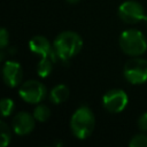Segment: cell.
I'll return each mask as SVG.
<instances>
[{"label": "cell", "instance_id": "obj_3", "mask_svg": "<svg viewBox=\"0 0 147 147\" xmlns=\"http://www.w3.org/2000/svg\"><path fill=\"white\" fill-rule=\"evenodd\" d=\"M119 47L125 54L132 57L140 56L147 51V40L141 31L129 29L121 33Z\"/></svg>", "mask_w": 147, "mask_h": 147}, {"label": "cell", "instance_id": "obj_4", "mask_svg": "<svg viewBox=\"0 0 147 147\" xmlns=\"http://www.w3.org/2000/svg\"><path fill=\"white\" fill-rule=\"evenodd\" d=\"M123 74L125 79L133 85L146 83L147 82V60L134 56L133 59L129 60L125 63Z\"/></svg>", "mask_w": 147, "mask_h": 147}, {"label": "cell", "instance_id": "obj_12", "mask_svg": "<svg viewBox=\"0 0 147 147\" xmlns=\"http://www.w3.org/2000/svg\"><path fill=\"white\" fill-rule=\"evenodd\" d=\"M55 62H56V60H54L52 57H40V61L37 67L38 76L41 78H46L47 76H49Z\"/></svg>", "mask_w": 147, "mask_h": 147}, {"label": "cell", "instance_id": "obj_8", "mask_svg": "<svg viewBox=\"0 0 147 147\" xmlns=\"http://www.w3.org/2000/svg\"><path fill=\"white\" fill-rule=\"evenodd\" d=\"M2 78L7 86H18L23 78V70L21 64L16 61H7L2 68Z\"/></svg>", "mask_w": 147, "mask_h": 147}, {"label": "cell", "instance_id": "obj_9", "mask_svg": "<svg viewBox=\"0 0 147 147\" xmlns=\"http://www.w3.org/2000/svg\"><path fill=\"white\" fill-rule=\"evenodd\" d=\"M29 47L32 53L40 55V57H52L54 60H57L54 46H52L44 36L32 37L29 41Z\"/></svg>", "mask_w": 147, "mask_h": 147}, {"label": "cell", "instance_id": "obj_14", "mask_svg": "<svg viewBox=\"0 0 147 147\" xmlns=\"http://www.w3.org/2000/svg\"><path fill=\"white\" fill-rule=\"evenodd\" d=\"M0 133H1V147H6L10 142L11 134H10L9 126L5 122L0 123Z\"/></svg>", "mask_w": 147, "mask_h": 147}, {"label": "cell", "instance_id": "obj_17", "mask_svg": "<svg viewBox=\"0 0 147 147\" xmlns=\"http://www.w3.org/2000/svg\"><path fill=\"white\" fill-rule=\"evenodd\" d=\"M8 42H9V33L5 28H2L0 31V47H1V49H5L8 45Z\"/></svg>", "mask_w": 147, "mask_h": 147}, {"label": "cell", "instance_id": "obj_15", "mask_svg": "<svg viewBox=\"0 0 147 147\" xmlns=\"http://www.w3.org/2000/svg\"><path fill=\"white\" fill-rule=\"evenodd\" d=\"M0 106H1V113H2V116H3V117L9 116V115L13 113L14 107H15L14 101H13L11 99H9V98H3V99L1 100Z\"/></svg>", "mask_w": 147, "mask_h": 147}, {"label": "cell", "instance_id": "obj_10", "mask_svg": "<svg viewBox=\"0 0 147 147\" xmlns=\"http://www.w3.org/2000/svg\"><path fill=\"white\" fill-rule=\"evenodd\" d=\"M36 118L33 115L26 111H20L13 118V130L18 136H25L33 131Z\"/></svg>", "mask_w": 147, "mask_h": 147}, {"label": "cell", "instance_id": "obj_6", "mask_svg": "<svg viewBox=\"0 0 147 147\" xmlns=\"http://www.w3.org/2000/svg\"><path fill=\"white\" fill-rule=\"evenodd\" d=\"M145 15L146 14L142 5L133 0L124 1L118 7V16L126 24H136L141 22L144 21Z\"/></svg>", "mask_w": 147, "mask_h": 147}, {"label": "cell", "instance_id": "obj_13", "mask_svg": "<svg viewBox=\"0 0 147 147\" xmlns=\"http://www.w3.org/2000/svg\"><path fill=\"white\" fill-rule=\"evenodd\" d=\"M32 115L34 116L36 121L42 123V122H46V121L49 118V116H51V110H49V108H48L47 106L38 103L37 107L33 109V114H32Z\"/></svg>", "mask_w": 147, "mask_h": 147}, {"label": "cell", "instance_id": "obj_11", "mask_svg": "<svg viewBox=\"0 0 147 147\" xmlns=\"http://www.w3.org/2000/svg\"><path fill=\"white\" fill-rule=\"evenodd\" d=\"M68 98H69V88L64 84L56 85L49 92V99L55 105H60V103L67 101Z\"/></svg>", "mask_w": 147, "mask_h": 147}, {"label": "cell", "instance_id": "obj_16", "mask_svg": "<svg viewBox=\"0 0 147 147\" xmlns=\"http://www.w3.org/2000/svg\"><path fill=\"white\" fill-rule=\"evenodd\" d=\"M130 147H147V136L144 133L136 134L129 142Z\"/></svg>", "mask_w": 147, "mask_h": 147}, {"label": "cell", "instance_id": "obj_5", "mask_svg": "<svg viewBox=\"0 0 147 147\" xmlns=\"http://www.w3.org/2000/svg\"><path fill=\"white\" fill-rule=\"evenodd\" d=\"M18 94L22 98V100H24L25 102L38 105L46 98L47 88L42 83L34 79H30L21 85L18 90Z\"/></svg>", "mask_w": 147, "mask_h": 147}, {"label": "cell", "instance_id": "obj_1", "mask_svg": "<svg viewBox=\"0 0 147 147\" xmlns=\"http://www.w3.org/2000/svg\"><path fill=\"white\" fill-rule=\"evenodd\" d=\"M53 46L57 59L62 62H69L71 57L76 56L80 52L83 47V40L77 32L63 31L55 38Z\"/></svg>", "mask_w": 147, "mask_h": 147}, {"label": "cell", "instance_id": "obj_7", "mask_svg": "<svg viewBox=\"0 0 147 147\" xmlns=\"http://www.w3.org/2000/svg\"><path fill=\"white\" fill-rule=\"evenodd\" d=\"M127 102H129L127 94L119 88L109 90L108 92L105 93L102 98V105L105 109L111 114H117L123 111L127 106Z\"/></svg>", "mask_w": 147, "mask_h": 147}, {"label": "cell", "instance_id": "obj_18", "mask_svg": "<svg viewBox=\"0 0 147 147\" xmlns=\"http://www.w3.org/2000/svg\"><path fill=\"white\" fill-rule=\"evenodd\" d=\"M138 127L142 132H147V113H144L139 118H138Z\"/></svg>", "mask_w": 147, "mask_h": 147}, {"label": "cell", "instance_id": "obj_19", "mask_svg": "<svg viewBox=\"0 0 147 147\" xmlns=\"http://www.w3.org/2000/svg\"><path fill=\"white\" fill-rule=\"evenodd\" d=\"M67 1H68L69 3H72V5H74V3H77V2H79L80 0H67Z\"/></svg>", "mask_w": 147, "mask_h": 147}, {"label": "cell", "instance_id": "obj_2", "mask_svg": "<svg viewBox=\"0 0 147 147\" xmlns=\"http://www.w3.org/2000/svg\"><path fill=\"white\" fill-rule=\"evenodd\" d=\"M95 125V118L93 111L87 106L79 107L71 116L70 129L74 136L80 140L88 138Z\"/></svg>", "mask_w": 147, "mask_h": 147}, {"label": "cell", "instance_id": "obj_20", "mask_svg": "<svg viewBox=\"0 0 147 147\" xmlns=\"http://www.w3.org/2000/svg\"><path fill=\"white\" fill-rule=\"evenodd\" d=\"M144 22H145V24L147 25V14L145 15V18H144Z\"/></svg>", "mask_w": 147, "mask_h": 147}]
</instances>
